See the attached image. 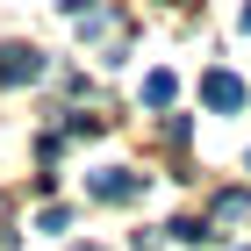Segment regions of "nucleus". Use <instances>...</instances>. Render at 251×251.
I'll return each instance as SVG.
<instances>
[{"mask_svg":"<svg viewBox=\"0 0 251 251\" xmlns=\"http://www.w3.org/2000/svg\"><path fill=\"white\" fill-rule=\"evenodd\" d=\"M29 79H43V50H29V43H0V86H29Z\"/></svg>","mask_w":251,"mask_h":251,"instance_id":"1","label":"nucleus"},{"mask_svg":"<svg viewBox=\"0 0 251 251\" xmlns=\"http://www.w3.org/2000/svg\"><path fill=\"white\" fill-rule=\"evenodd\" d=\"M201 100H208L215 115H230V108H244V79L237 72H208L201 79Z\"/></svg>","mask_w":251,"mask_h":251,"instance_id":"2","label":"nucleus"},{"mask_svg":"<svg viewBox=\"0 0 251 251\" xmlns=\"http://www.w3.org/2000/svg\"><path fill=\"white\" fill-rule=\"evenodd\" d=\"M94 194H100V201H129V194H136V179L122 173V165H108V173H94Z\"/></svg>","mask_w":251,"mask_h":251,"instance_id":"3","label":"nucleus"},{"mask_svg":"<svg viewBox=\"0 0 251 251\" xmlns=\"http://www.w3.org/2000/svg\"><path fill=\"white\" fill-rule=\"evenodd\" d=\"M173 94H179V79H173V72H151V79H144V100H151V108H165Z\"/></svg>","mask_w":251,"mask_h":251,"instance_id":"4","label":"nucleus"},{"mask_svg":"<svg viewBox=\"0 0 251 251\" xmlns=\"http://www.w3.org/2000/svg\"><path fill=\"white\" fill-rule=\"evenodd\" d=\"M244 29H251V7H244Z\"/></svg>","mask_w":251,"mask_h":251,"instance_id":"5","label":"nucleus"},{"mask_svg":"<svg viewBox=\"0 0 251 251\" xmlns=\"http://www.w3.org/2000/svg\"><path fill=\"white\" fill-rule=\"evenodd\" d=\"M79 251H94V244H79Z\"/></svg>","mask_w":251,"mask_h":251,"instance_id":"6","label":"nucleus"}]
</instances>
